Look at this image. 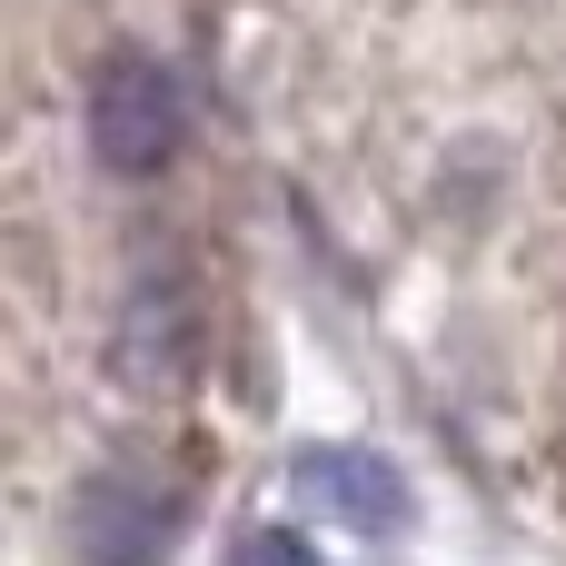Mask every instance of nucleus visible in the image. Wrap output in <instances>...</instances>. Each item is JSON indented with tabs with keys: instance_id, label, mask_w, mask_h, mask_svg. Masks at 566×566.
Instances as JSON below:
<instances>
[{
	"instance_id": "f257e3e1",
	"label": "nucleus",
	"mask_w": 566,
	"mask_h": 566,
	"mask_svg": "<svg viewBox=\"0 0 566 566\" xmlns=\"http://www.w3.org/2000/svg\"><path fill=\"white\" fill-rule=\"evenodd\" d=\"M90 149L119 179L169 169V149H179V80L159 60H139V50L99 60V80H90Z\"/></svg>"
},
{
	"instance_id": "f03ea898",
	"label": "nucleus",
	"mask_w": 566,
	"mask_h": 566,
	"mask_svg": "<svg viewBox=\"0 0 566 566\" xmlns=\"http://www.w3.org/2000/svg\"><path fill=\"white\" fill-rule=\"evenodd\" d=\"M169 537H179V507H169L149 478H90L80 507H70L80 566H159Z\"/></svg>"
},
{
	"instance_id": "7ed1b4c3",
	"label": "nucleus",
	"mask_w": 566,
	"mask_h": 566,
	"mask_svg": "<svg viewBox=\"0 0 566 566\" xmlns=\"http://www.w3.org/2000/svg\"><path fill=\"white\" fill-rule=\"evenodd\" d=\"M289 488H298L318 517L358 527V537H388V527L408 517V488H398V468H388V458H368V448H308V458L289 468Z\"/></svg>"
},
{
	"instance_id": "20e7f679",
	"label": "nucleus",
	"mask_w": 566,
	"mask_h": 566,
	"mask_svg": "<svg viewBox=\"0 0 566 566\" xmlns=\"http://www.w3.org/2000/svg\"><path fill=\"white\" fill-rule=\"evenodd\" d=\"M229 566H308V547H298L289 527H259V537H239V547H229Z\"/></svg>"
}]
</instances>
